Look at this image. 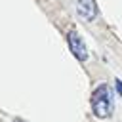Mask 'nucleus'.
<instances>
[{
  "label": "nucleus",
  "instance_id": "nucleus-1",
  "mask_svg": "<svg viewBox=\"0 0 122 122\" xmlns=\"http://www.w3.org/2000/svg\"><path fill=\"white\" fill-rule=\"evenodd\" d=\"M92 111L97 118H107L111 116V99H109V88L105 84L97 86L93 95H92Z\"/></svg>",
  "mask_w": 122,
  "mask_h": 122
},
{
  "label": "nucleus",
  "instance_id": "nucleus-2",
  "mask_svg": "<svg viewBox=\"0 0 122 122\" xmlns=\"http://www.w3.org/2000/svg\"><path fill=\"white\" fill-rule=\"evenodd\" d=\"M67 40H69V46H71V51L74 53V57H76V59H80V61H86V57H88L86 46H84V42H82L80 34H78L74 29L67 34Z\"/></svg>",
  "mask_w": 122,
  "mask_h": 122
},
{
  "label": "nucleus",
  "instance_id": "nucleus-3",
  "mask_svg": "<svg viewBox=\"0 0 122 122\" xmlns=\"http://www.w3.org/2000/svg\"><path fill=\"white\" fill-rule=\"evenodd\" d=\"M76 11L82 19L86 21H92L95 19L97 15V6H95V0H76Z\"/></svg>",
  "mask_w": 122,
  "mask_h": 122
},
{
  "label": "nucleus",
  "instance_id": "nucleus-4",
  "mask_svg": "<svg viewBox=\"0 0 122 122\" xmlns=\"http://www.w3.org/2000/svg\"><path fill=\"white\" fill-rule=\"evenodd\" d=\"M116 88H118V93L122 95V82H120V80H116Z\"/></svg>",
  "mask_w": 122,
  "mask_h": 122
},
{
  "label": "nucleus",
  "instance_id": "nucleus-5",
  "mask_svg": "<svg viewBox=\"0 0 122 122\" xmlns=\"http://www.w3.org/2000/svg\"><path fill=\"white\" fill-rule=\"evenodd\" d=\"M15 122H25V120H15Z\"/></svg>",
  "mask_w": 122,
  "mask_h": 122
}]
</instances>
